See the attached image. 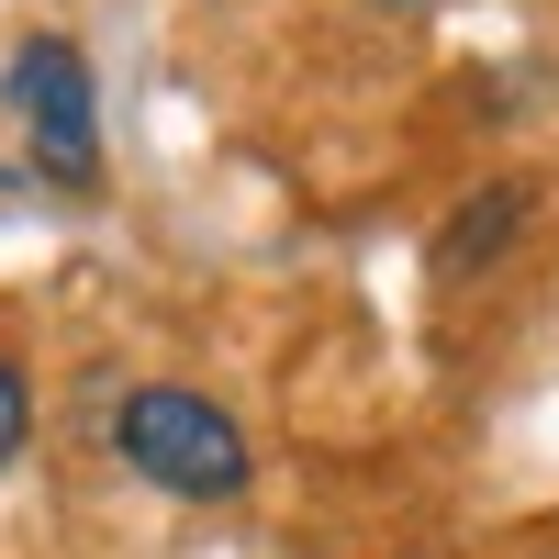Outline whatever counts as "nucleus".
<instances>
[{
    "label": "nucleus",
    "mask_w": 559,
    "mask_h": 559,
    "mask_svg": "<svg viewBox=\"0 0 559 559\" xmlns=\"http://www.w3.org/2000/svg\"><path fill=\"white\" fill-rule=\"evenodd\" d=\"M112 459L134 481H157L179 503H236L258 481V459H247V426L224 403L202 392H179V381H146V392H123L112 403Z\"/></svg>",
    "instance_id": "obj_1"
},
{
    "label": "nucleus",
    "mask_w": 559,
    "mask_h": 559,
    "mask_svg": "<svg viewBox=\"0 0 559 559\" xmlns=\"http://www.w3.org/2000/svg\"><path fill=\"white\" fill-rule=\"evenodd\" d=\"M0 102L23 112L34 134V168L57 179V191H90L102 179V112H90V57L68 34H23L12 68H0Z\"/></svg>",
    "instance_id": "obj_2"
},
{
    "label": "nucleus",
    "mask_w": 559,
    "mask_h": 559,
    "mask_svg": "<svg viewBox=\"0 0 559 559\" xmlns=\"http://www.w3.org/2000/svg\"><path fill=\"white\" fill-rule=\"evenodd\" d=\"M526 213H537V191H526V179H481V191L459 202V224L437 236V280H471V269H492L503 247L526 236Z\"/></svg>",
    "instance_id": "obj_3"
},
{
    "label": "nucleus",
    "mask_w": 559,
    "mask_h": 559,
    "mask_svg": "<svg viewBox=\"0 0 559 559\" xmlns=\"http://www.w3.org/2000/svg\"><path fill=\"white\" fill-rule=\"evenodd\" d=\"M23 437H34V392H23V369L0 358V459H23Z\"/></svg>",
    "instance_id": "obj_4"
}]
</instances>
